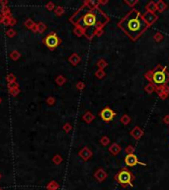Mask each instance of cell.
<instances>
[{
  "label": "cell",
  "instance_id": "obj_1",
  "mask_svg": "<svg viewBox=\"0 0 169 190\" xmlns=\"http://www.w3.org/2000/svg\"><path fill=\"white\" fill-rule=\"evenodd\" d=\"M120 26L130 37L135 40L144 33V31L147 28V23L138 11L133 10L120 23Z\"/></svg>",
  "mask_w": 169,
  "mask_h": 190
},
{
  "label": "cell",
  "instance_id": "obj_2",
  "mask_svg": "<svg viewBox=\"0 0 169 190\" xmlns=\"http://www.w3.org/2000/svg\"><path fill=\"white\" fill-rule=\"evenodd\" d=\"M97 22L98 20H97L95 13H93L92 11H87L82 16H79V20L76 23H79V25L83 28H91L96 26Z\"/></svg>",
  "mask_w": 169,
  "mask_h": 190
},
{
  "label": "cell",
  "instance_id": "obj_3",
  "mask_svg": "<svg viewBox=\"0 0 169 190\" xmlns=\"http://www.w3.org/2000/svg\"><path fill=\"white\" fill-rule=\"evenodd\" d=\"M116 180L118 181L120 184L123 186H126L128 184L132 185V180H133V174L132 172H130L128 169H123L120 172H118V174L116 175Z\"/></svg>",
  "mask_w": 169,
  "mask_h": 190
},
{
  "label": "cell",
  "instance_id": "obj_4",
  "mask_svg": "<svg viewBox=\"0 0 169 190\" xmlns=\"http://www.w3.org/2000/svg\"><path fill=\"white\" fill-rule=\"evenodd\" d=\"M44 43L48 49L54 50L58 47V45L61 43V40L57 37V35L56 33H51L45 38Z\"/></svg>",
  "mask_w": 169,
  "mask_h": 190
},
{
  "label": "cell",
  "instance_id": "obj_5",
  "mask_svg": "<svg viewBox=\"0 0 169 190\" xmlns=\"http://www.w3.org/2000/svg\"><path fill=\"white\" fill-rule=\"evenodd\" d=\"M116 116V113L114 112L111 108H104L103 110L100 112V117H101L102 120L106 121V122H110L113 120V118Z\"/></svg>",
  "mask_w": 169,
  "mask_h": 190
},
{
  "label": "cell",
  "instance_id": "obj_6",
  "mask_svg": "<svg viewBox=\"0 0 169 190\" xmlns=\"http://www.w3.org/2000/svg\"><path fill=\"white\" fill-rule=\"evenodd\" d=\"M125 162H126V165L128 166H135L136 165H145L144 163H142V162H139V160L138 159V156H135V154H133V153H130V154H128V156H126Z\"/></svg>",
  "mask_w": 169,
  "mask_h": 190
},
{
  "label": "cell",
  "instance_id": "obj_7",
  "mask_svg": "<svg viewBox=\"0 0 169 190\" xmlns=\"http://www.w3.org/2000/svg\"><path fill=\"white\" fill-rule=\"evenodd\" d=\"M152 80H153L154 83L156 84H163L167 81V77L166 75H165L164 72H156L153 75V77H152Z\"/></svg>",
  "mask_w": 169,
  "mask_h": 190
}]
</instances>
